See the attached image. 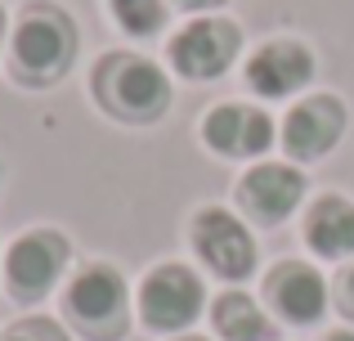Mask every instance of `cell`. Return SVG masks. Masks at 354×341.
<instances>
[{"mask_svg":"<svg viewBox=\"0 0 354 341\" xmlns=\"http://www.w3.org/2000/svg\"><path fill=\"white\" fill-rule=\"evenodd\" d=\"M63 265H68V243L54 229H32V234L14 238V247L5 252V283L14 292V301H41L50 297V288L59 283Z\"/></svg>","mask_w":354,"mask_h":341,"instance_id":"5","label":"cell"},{"mask_svg":"<svg viewBox=\"0 0 354 341\" xmlns=\"http://www.w3.org/2000/svg\"><path fill=\"white\" fill-rule=\"evenodd\" d=\"M202 279L189 265H157L139 288V319L153 333H180L202 315Z\"/></svg>","mask_w":354,"mask_h":341,"instance_id":"4","label":"cell"},{"mask_svg":"<svg viewBox=\"0 0 354 341\" xmlns=\"http://www.w3.org/2000/svg\"><path fill=\"white\" fill-rule=\"evenodd\" d=\"M323 341H354V333H332V337H323Z\"/></svg>","mask_w":354,"mask_h":341,"instance_id":"19","label":"cell"},{"mask_svg":"<svg viewBox=\"0 0 354 341\" xmlns=\"http://www.w3.org/2000/svg\"><path fill=\"white\" fill-rule=\"evenodd\" d=\"M341 131H346V108H341L337 95H314L305 104H296L283 122V149L292 153L296 162H314L328 158L337 149Z\"/></svg>","mask_w":354,"mask_h":341,"instance_id":"8","label":"cell"},{"mask_svg":"<svg viewBox=\"0 0 354 341\" xmlns=\"http://www.w3.org/2000/svg\"><path fill=\"white\" fill-rule=\"evenodd\" d=\"M108 5H113V18L121 23V32L130 36H153L166 18L162 0H108Z\"/></svg>","mask_w":354,"mask_h":341,"instance_id":"15","label":"cell"},{"mask_svg":"<svg viewBox=\"0 0 354 341\" xmlns=\"http://www.w3.org/2000/svg\"><path fill=\"white\" fill-rule=\"evenodd\" d=\"M305 198V175L287 162H265L247 171L238 184V202L260 220V225H283Z\"/></svg>","mask_w":354,"mask_h":341,"instance_id":"9","label":"cell"},{"mask_svg":"<svg viewBox=\"0 0 354 341\" xmlns=\"http://www.w3.org/2000/svg\"><path fill=\"white\" fill-rule=\"evenodd\" d=\"M77 59V27L54 5H32L14 32V68L23 81L50 86Z\"/></svg>","mask_w":354,"mask_h":341,"instance_id":"2","label":"cell"},{"mask_svg":"<svg viewBox=\"0 0 354 341\" xmlns=\"http://www.w3.org/2000/svg\"><path fill=\"white\" fill-rule=\"evenodd\" d=\"M337 301H341V310H346V319H354V265L337 279Z\"/></svg>","mask_w":354,"mask_h":341,"instance_id":"17","label":"cell"},{"mask_svg":"<svg viewBox=\"0 0 354 341\" xmlns=\"http://www.w3.org/2000/svg\"><path fill=\"white\" fill-rule=\"evenodd\" d=\"M180 9H193V14H202V9H216V5H225V0H175Z\"/></svg>","mask_w":354,"mask_h":341,"instance_id":"18","label":"cell"},{"mask_svg":"<svg viewBox=\"0 0 354 341\" xmlns=\"http://www.w3.org/2000/svg\"><path fill=\"white\" fill-rule=\"evenodd\" d=\"M265 297H269V306H274L287 324H301V328L319 324L323 310H328V288H323V279L310 270V265H301V261L274 265L269 279H265Z\"/></svg>","mask_w":354,"mask_h":341,"instance_id":"12","label":"cell"},{"mask_svg":"<svg viewBox=\"0 0 354 341\" xmlns=\"http://www.w3.org/2000/svg\"><path fill=\"white\" fill-rule=\"evenodd\" d=\"M211 324L225 341H269L274 337V324L260 315V306L242 292H225V297L211 306Z\"/></svg>","mask_w":354,"mask_h":341,"instance_id":"14","label":"cell"},{"mask_svg":"<svg viewBox=\"0 0 354 341\" xmlns=\"http://www.w3.org/2000/svg\"><path fill=\"white\" fill-rule=\"evenodd\" d=\"M202 140L211 153H225V158H260L274 144V122H269V113L251 104H225L207 113Z\"/></svg>","mask_w":354,"mask_h":341,"instance_id":"10","label":"cell"},{"mask_svg":"<svg viewBox=\"0 0 354 341\" xmlns=\"http://www.w3.org/2000/svg\"><path fill=\"white\" fill-rule=\"evenodd\" d=\"M95 95L117 122L148 126L171 104V81L157 63L139 59V54H108L95 68Z\"/></svg>","mask_w":354,"mask_h":341,"instance_id":"1","label":"cell"},{"mask_svg":"<svg viewBox=\"0 0 354 341\" xmlns=\"http://www.w3.org/2000/svg\"><path fill=\"white\" fill-rule=\"evenodd\" d=\"M314 77V54L301 41H269L251 54L247 86L265 99H287Z\"/></svg>","mask_w":354,"mask_h":341,"instance_id":"11","label":"cell"},{"mask_svg":"<svg viewBox=\"0 0 354 341\" xmlns=\"http://www.w3.org/2000/svg\"><path fill=\"white\" fill-rule=\"evenodd\" d=\"M305 243L323 256V261H341V256H354V202L337 198H319L305 216Z\"/></svg>","mask_w":354,"mask_h":341,"instance_id":"13","label":"cell"},{"mask_svg":"<svg viewBox=\"0 0 354 341\" xmlns=\"http://www.w3.org/2000/svg\"><path fill=\"white\" fill-rule=\"evenodd\" d=\"M238 45H242V36L234 23H225V18H198V23H189L171 41V63L189 81H216L238 59Z\"/></svg>","mask_w":354,"mask_h":341,"instance_id":"6","label":"cell"},{"mask_svg":"<svg viewBox=\"0 0 354 341\" xmlns=\"http://www.w3.org/2000/svg\"><path fill=\"white\" fill-rule=\"evenodd\" d=\"M0 41H5V9H0Z\"/></svg>","mask_w":354,"mask_h":341,"instance_id":"20","label":"cell"},{"mask_svg":"<svg viewBox=\"0 0 354 341\" xmlns=\"http://www.w3.org/2000/svg\"><path fill=\"white\" fill-rule=\"evenodd\" d=\"M72 328L90 341H117L126 333V283L108 265H90L72 279L68 297H63Z\"/></svg>","mask_w":354,"mask_h":341,"instance_id":"3","label":"cell"},{"mask_svg":"<svg viewBox=\"0 0 354 341\" xmlns=\"http://www.w3.org/2000/svg\"><path fill=\"white\" fill-rule=\"evenodd\" d=\"M0 341H68V337H63V328L50 324V319H23V324H14Z\"/></svg>","mask_w":354,"mask_h":341,"instance_id":"16","label":"cell"},{"mask_svg":"<svg viewBox=\"0 0 354 341\" xmlns=\"http://www.w3.org/2000/svg\"><path fill=\"white\" fill-rule=\"evenodd\" d=\"M193 247H198L202 265L216 270L220 279H229V283L247 279V274L256 270V243H251L247 225H242L238 216H229V211H220V207H207L193 220Z\"/></svg>","mask_w":354,"mask_h":341,"instance_id":"7","label":"cell"}]
</instances>
